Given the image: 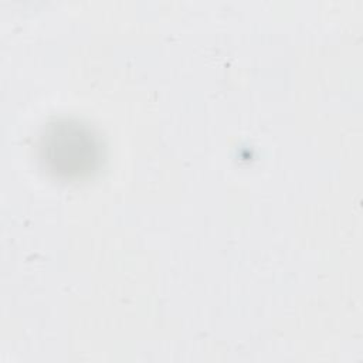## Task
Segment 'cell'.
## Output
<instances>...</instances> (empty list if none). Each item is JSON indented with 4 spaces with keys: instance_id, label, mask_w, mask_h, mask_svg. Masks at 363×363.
I'll use <instances>...</instances> for the list:
<instances>
[{
    "instance_id": "cell-1",
    "label": "cell",
    "mask_w": 363,
    "mask_h": 363,
    "mask_svg": "<svg viewBox=\"0 0 363 363\" xmlns=\"http://www.w3.org/2000/svg\"><path fill=\"white\" fill-rule=\"evenodd\" d=\"M47 159L52 163L55 170L65 172L68 167V157H71V170L78 173L91 166L95 160L96 146L94 138L81 130L78 125H58L45 136L44 143Z\"/></svg>"
}]
</instances>
